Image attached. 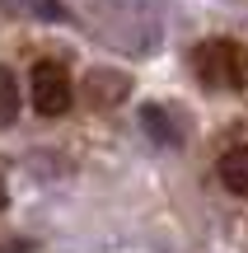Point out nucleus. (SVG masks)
<instances>
[{
  "label": "nucleus",
  "instance_id": "obj_1",
  "mask_svg": "<svg viewBox=\"0 0 248 253\" xmlns=\"http://www.w3.org/2000/svg\"><path fill=\"white\" fill-rule=\"evenodd\" d=\"M28 89H33V108L42 113V118H61V113L71 108V99H75L71 75H66L61 61H37V66H33V80H28Z\"/></svg>",
  "mask_w": 248,
  "mask_h": 253
},
{
  "label": "nucleus",
  "instance_id": "obj_2",
  "mask_svg": "<svg viewBox=\"0 0 248 253\" xmlns=\"http://www.w3.org/2000/svg\"><path fill=\"white\" fill-rule=\"evenodd\" d=\"M192 66H197V71H202L211 84H230V89H239V84H244V80H239L244 56L234 52L230 42H220V38H215V42H202V47H197V52H192Z\"/></svg>",
  "mask_w": 248,
  "mask_h": 253
},
{
  "label": "nucleus",
  "instance_id": "obj_3",
  "mask_svg": "<svg viewBox=\"0 0 248 253\" xmlns=\"http://www.w3.org/2000/svg\"><path fill=\"white\" fill-rule=\"evenodd\" d=\"M141 126H145V136H150L155 145H169V150H178V145H183V122H178L174 108L145 103V108H141Z\"/></svg>",
  "mask_w": 248,
  "mask_h": 253
},
{
  "label": "nucleus",
  "instance_id": "obj_4",
  "mask_svg": "<svg viewBox=\"0 0 248 253\" xmlns=\"http://www.w3.org/2000/svg\"><path fill=\"white\" fill-rule=\"evenodd\" d=\"M220 183L239 197H248V145H234V150L220 155Z\"/></svg>",
  "mask_w": 248,
  "mask_h": 253
},
{
  "label": "nucleus",
  "instance_id": "obj_5",
  "mask_svg": "<svg viewBox=\"0 0 248 253\" xmlns=\"http://www.w3.org/2000/svg\"><path fill=\"white\" fill-rule=\"evenodd\" d=\"M19 118V80L9 66H0V122H14Z\"/></svg>",
  "mask_w": 248,
  "mask_h": 253
},
{
  "label": "nucleus",
  "instance_id": "obj_6",
  "mask_svg": "<svg viewBox=\"0 0 248 253\" xmlns=\"http://www.w3.org/2000/svg\"><path fill=\"white\" fill-rule=\"evenodd\" d=\"M28 9H33L37 19H56V24H66V19H71V9H66L61 0H28Z\"/></svg>",
  "mask_w": 248,
  "mask_h": 253
},
{
  "label": "nucleus",
  "instance_id": "obj_7",
  "mask_svg": "<svg viewBox=\"0 0 248 253\" xmlns=\"http://www.w3.org/2000/svg\"><path fill=\"white\" fill-rule=\"evenodd\" d=\"M33 239H0V253H33Z\"/></svg>",
  "mask_w": 248,
  "mask_h": 253
},
{
  "label": "nucleus",
  "instance_id": "obj_8",
  "mask_svg": "<svg viewBox=\"0 0 248 253\" xmlns=\"http://www.w3.org/2000/svg\"><path fill=\"white\" fill-rule=\"evenodd\" d=\"M0 202H5V197H0Z\"/></svg>",
  "mask_w": 248,
  "mask_h": 253
}]
</instances>
